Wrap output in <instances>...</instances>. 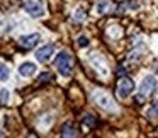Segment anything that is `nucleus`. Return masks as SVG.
Wrapping results in <instances>:
<instances>
[{"label": "nucleus", "instance_id": "13", "mask_svg": "<svg viewBox=\"0 0 158 138\" xmlns=\"http://www.w3.org/2000/svg\"><path fill=\"white\" fill-rule=\"evenodd\" d=\"M53 79V73H49V72H46V73H43V75H39V84H44V82H48V80H51Z\"/></svg>", "mask_w": 158, "mask_h": 138}, {"label": "nucleus", "instance_id": "15", "mask_svg": "<svg viewBox=\"0 0 158 138\" xmlns=\"http://www.w3.org/2000/svg\"><path fill=\"white\" fill-rule=\"evenodd\" d=\"M148 116H158V99L155 101V104L150 107V113H148Z\"/></svg>", "mask_w": 158, "mask_h": 138}, {"label": "nucleus", "instance_id": "14", "mask_svg": "<svg viewBox=\"0 0 158 138\" xmlns=\"http://www.w3.org/2000/svg\"><path fill=\"white\" fill-rule=\"evenodd\" d=\"M7 97H9V90L7 89H2V90H0V104L7 102Z\"/></svg>", "mask_w": 158, "mask_h": 138}, {"label": "nucleus", "instance_id": "19", "mask_svg": "<svg viewBox=\"0 0 158 138\" xmlns=\"http://www.w3.org/2000/svg\"><path fill=\"white\" fill-rule=\"evenodd\" d=\"M0 138H4V133H2V131H0Z\"/></svg>", "mask_w": 158, "mask_h": 138}, {"label": "nucleus", "instance_id": "16", "mask_svg": "<svg viewBox=\"0 0 158 138\" xmlns=\"http://www.w3.org/2000/svg\"><path fill=\"white\" fill-rule=\"evenodd\" d=\"M78 46H80V48H85V46H89V39H87L85 36H80V38H78Z\"/></svg>", "mask_w": 158, "mask_h": 138}, {"label": "nucleus", "instance_id": "6", "mask_svg": "<svg viewBox=\"0 0 158 138\" xmlns=\"http://www.w3.org/2000/svg\"><path fill=\"white\" fill-rule=\"evenodd\" d=\"M53 53H55V46H53V45H46V46H43L41 50H38L36 58H38L41 63H44V62H48V60H49V56H51Z\"/></svg>", "mask_w": 158, "mask_h": 138}, {"label": "nucleus", "instance_id": "17", "mask_svg": "<svg viewBox=\"0 0 158 138\" xmlns=\"http://www.w3.org/2000/svg\"><path fill=\"white\" fill-rule=\"evenodd\" d=\"M83 19H85V12L78 11V12H77V21H83Z\"/></svg>", "mask_w": 158, "mask_h": 138}, {"label": "nucleus", "instance_id": "11", "mask_svg": "<svg viewBox=\"0 0 158 138\" xmlns=\"http://www.w3.org/2000/svg\"><path fill=\"white\" fill-rule=\"evenodd\" d=\"M7 79H9V70H7V67L0 63V80H7Z\"/></svg>", "mask_w": 158, "mask_h": 138}, {"label": "nucleus", "instance_id": "4", "mask_svg": "<svg viewBox=\"0 0 158 138\" xmlns=\"http://www.w3.org/2000/svg\"><path fill=\"white\" fill-rule=\"evenodd\" d=\"M134 90V82L127 77H123L119 80V85H117V96L119 97H127L131 92Z\"/></svg>", "mask_w": 158, "mask_h": 138}, {"label": "nucleus", "instance_id": "8", "mask_svg": "<svg viewBox=\"0 0 158 138\" xmlns=\"http://www.w3.org/2000/svg\"><path fill=\"white\" fill-rule=\"evenodd\" d=\"M34 70H36V65L27 62V63H22L21 68H19V72H21L22 77H31L32 73H34Z\"/></svg>", "mask_w": 158, "mask_h": 138}, {"label": "nucleus", "instance_id": "2", "mask_svg": "<svg viewBox=\"0 0 158 138\" xmlns=\"http://www.w3.org/2000/svg\"><path fill=\"white\" fill-rule=\"evenodd\" d=\"M94 101L106 111H110V113H116L117 111V104L114 102L112 97L107 92H104V90H95V92H94Z\"/></svg>", "mask_w": 158, "mask_h": 138}, {"label": "nucleus", "instance_id": "12", "mask_svg": "<svg viewBox=\"0 0 158 138\" xmlns=\"http://www.w3.org/2000/svg\"><path fill=\"white\" fill-rule=\"evenodd\" d=\"M83 124H87V126H95L97 121L94 116H83Z\"/></svg>", "mask_w": 158, "mask_h": 138}, {"label": "nucleus", "instance_id": "7", "mask_svg": "<svg viewBox=\"0 0 158 138\" xmlns=\"http://www.w3.org/2000/svg\"><path fill=\"white\" fill-rule=\"evenodd\" d=\"M39 39H41V36H39L38 32H34V34H31V36H24V38H21V46L31 50L39 43Z\"/></svg>", "mask_w": 158, "mask_h": 138}, {"label": "nucleus", "instance_id": "9", "mask_svg": "<svg viewBox=\"0 0 158 138\" xmlns=\"http://www.w3.org/2000/svg\"><path fill=\"white\" fill-rule=\"evenodd\" d=\"M61 136H63V138H77V130H75V128H73L70 123H66L65 126H63Z\"/></svg>", "mask_w": 158, "mask_h": 138}, {"label": "nucleus", "instance_id": "5", "mask_svg": "<svg viewBox=\"0 0 158 138\" xmlns=\"http://www.w3.org/2000/svg\"><path fill=\"white\" fill-rule=\"evenodd\" d=\"M24 9L27 11L29 15H32V17H39V15H43V4H41V0H26V2H24Z\"/></svg>", "mask_w": 158, "mask_h": 138}, {"label": "nucleus", "instance_id": "18", "mask_svg": "<svg viewBox=\"0 0 158 138\" xmlns=\"http://www.w3.org/2000/svg\"><path fill=\"white\" fill-rule=\"evenodd\" d=\"M117 75H124V68H117Z\"/></svg>", "mask_w": 158, "mask_h": 138}, {"label": "nucleus", "instance_id": "10", "mask_svg": "<svg viewBox=\"0 0 158 138\" xmlns=\"http://www.w3.org/2000/svg\"><path fill=\"white\" fill-rule=\"evenodd\" d=\"M110 7H112L110 0H100L99 4H97V12L99 14H106L107 11H110Z\"/></svg>", "mask_w": 158, "mask_h": 138}, {"label": "nucleus", "instance_id": "1", "mask_svg": "<svg viewBox=\"0 0 158 138\" xmlns=\"http://www.w3.org/2000/svg\"><path fill=\"white\" fill-rule=\"evenodd\" d=\"M155 89H156V80H155V77L153 75L144 77L143 84L139 85V92H138V96H136V101L138 102H144V101L153 94Z\"/></svg>", "mask_w": 158, "mask_h": 138}, {"label": "nucleus", "instance_id": "3", "mask_svg": "<svg viewBox=\"0 0 158 138\" xmlns=\"http://www.w3.org/2000/svg\"><path fill=\"white\" fill-rule=\"evenodd\" d=\"M72 63H73V58H72V55L66 53V51H61L55 60V65L58 67L60 73L65 75V77L70 75V72H72Z\"/></svg>", "mask_w": 158, "mask_h": 138}]
</instances>
